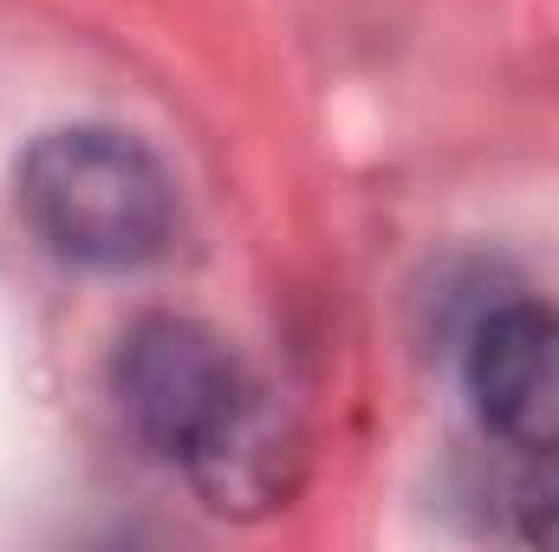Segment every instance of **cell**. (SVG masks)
I'll return each instance as SVG.
<instances>
[{"instance_id": "obj_4", "label": "cell", "mask_w": 559, "mask_h": 552, "mask_svg": "<svg viewBox=\"0 0 559 552\" xmlns=\"http://www.w3.org/2000/svg\"><path fill=\"white\" fill-rule=\"evenodd\" d=\"M299 429L286 422L274 397L254 384V397L215 429V442L182 468L209 514L222 520H267L299 488Z\"/></svg>"}, {"instance_id": "obj_5", "label": "cell", "mask_w": 559, "mask_h": 552, "mask_svg": "<svg viewBox=\"0 0 559 552\" xmlns=\"http://www.w3.org/2000/svg\"><path fill=\"white\" fill-rule=\"evenodd\" d=\"M495 533L521 547H559V448L514 455V468L495 475Z\"/></svg>"}, {"instance_id": "obj_2", "label": "cell", "mask_w": 559, "mask_h": 552, "mask_svg": "<svg viewBox=\"0 0 559 552\" xmlns=\"http://www.w3.org/2000/svg\"><path fill=\"white\" fill-rule=\"evenodd\" d=\"M111 397L124 429L156 461L189 468L215 442V429L254 397V377L235 345L202 319L150 312L111 351Z\"/></svg>"}, {"instance_id": "obj_3", "label": "cell", "mask_w": 559, "mask_h": 552, "mask_svg": "<svg viewBox=\"0 0 559 552\" xmlns=\"http://www.w3.org/2000/svg\"><path fill=\"white\" fill-rule=\"evenodd\" d=\"M462 384L481 429L508 455H554L559 448V312L514 299L495 305L462 351Z\"/></svg>"}, {"instance_id": "obj_1", "label": "cell", "mask_w": 559, "mask_h": 552, "mask_svg": "<svg viewBox=\"0 0 559 552\" xmlns=\"http://www.w3.org/2000/svg\"><path fill=\"white\" fill-rule=\"evenodd\" d=\"M13 202L46 254L92 274L163 261L182 228L176 176L163 169V156L111 124L46 131L13 169Z\"/></svg>"}]
</instances>
